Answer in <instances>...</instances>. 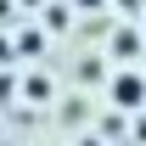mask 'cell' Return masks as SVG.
Segmentation results:
<instances>
[{"mask_svg": "<svg viewBox=\"0 0 146 146\" xmlns=\"http://www.w3.org/2000/svg\"><path fill=\"white\" fill-rule=\"evenodd\" d=\"M112 107H124V112H141L146 107V73L124 68L118 79H112Z\"/></svg>", "mask_w": 146, "mask_h": 146, "instance_id": "obj_1", "label": "cell"}, {"mask_svg": "<svg viewBox=\"0 0 146 146\" xmlns=\"http://www.w3.org/2000/svg\"><path fill=\"white\" fill-rule=\"evenodd\" d=\"M73 6H79V11H96V6H101V0H73Z\"/></svg>", "mask_w": 146, "mask_h": 146, "instance_id": "obj_3", "label": "cell"}, {"mask_svg": "<svg viewBox=\"0 0 146 146\" xmlns=\"http://www.w3.org/2000/svg\"><path fill=\"white\" fill-rule=\"evenodd\" d=\"M112 51H118V56H141V34H135V39L124 34V39H118V45H112Z\"/></svg>", "mask_w": 146, "mask_h": 146, "instance_id": "obj_2", "label": "cell"}, {"mask_svg": "<svg viewBox=\"0 0 146 146\" xmlns=\"http://www.w3.org/2000/svg\"><path fill=\"white\" fill-rule=\"evenodd\" d=\"M84 146H101V141H84Z\"/></svg>", "mask_w": 146, "mask_h": 146, "instance_id": "obj_5", "label": "cell"}, {"mask_svg": "<svg viewBox=\"0 0 146 146\" xmlns=\"http://www.w3.org/2000/svg\"><path fill=\"white\" fill-rule=\"evenodd\" d=\"M118 6H124V11H141V6H146V0H118Z\"/></svg>", "mask_w": 146, "mask_h": 146, "instance_id": "obj_4", "label": "cell"}]
</instances>
